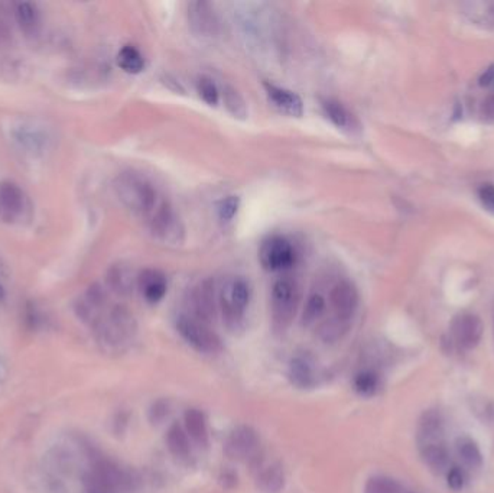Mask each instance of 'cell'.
Here are the masks:
<instances>
[{
	"mask_svg": "<svg viewBox=\"0 0 494 493\" xmlns=\"http://www.w3.org/2000/svg\"><path fill=\"white\" fill-rule=\"evenodd\" d=\"M120 202L148 226L151 235L165 245L184 242V226L172 207L152 180L143 174L127 171L114 182Z\"/></svg>",
	"mask_w": 494,
	"mask_h": 493,
	"instance_id": "6da1fadb",
	"label": "cell"
},
{
	"mask_svg": "<svg viewBox=\"0 0 494 493\" xmlns=\"http://www.w3.org/2000/svg\"><path fill=\"white\" fill-rule=\"evenodd\" d=\"M252 289L243 277L227 278L218 291V307L223 321L230 330H239L245 323L246 310L250 304Z\"/></svg>",
	"mask_w": 494,
	"mask_h": 493,
	"instance_id": "7a4b0ae2",
	"label": "cell"
},
{
	"mask_svg": "<svg viewBox=\"0 0 494 493\" xmlns=\"http://www.w3.org/2000/svg\"><path fill=\"white\" fill-rule=\"evenodd\" d=\"M95 335L107 350H120L136 335V321L124 306H114L107 318H98L94 323Z\"/></svg>",
	"mask_w": 494,
	"mask_h": 493,
	"instance_id": "3957f363",
	"label": "cell"
},
{
	"mask_svg": "<svg viewBox=\"0 0 494 493\" xmlns=\"http://www.w3.org/2000/svg\"><path fill=\"white\" fill-rule=\"evenodd\" d=\"M300 297V286L295 279L283 277L274 284L271 294V311L274 325L279 330H283L292 323L296 310H298Z\"/></svg>",
	"mask_w": 494,
	"mask_h": 493,
	"instance_id": "277c9868",
	"label": "cell"
},
{
	"mask_svg": "<svg viewBox=\"0 0 494 493\" xmlns=\"http://www.w3.org/2000/svg\"><path fill=\"white\" fill-rule=\"evenodd\" d=\"M84 483L93 493H117L130 487L131 479L109 460H95Z\"/></svg>",
	"mask_w": 494,
	"mask_h": 493,
	"instance_id": "5b68a950",
	"label": "cell"
},
{
	"mask_svg": "<svg viewBox=\"0 0 494 493\" xmlns=\"http://www.w3.org/2000/svg\"><path fill=\"white\" fill-rule=\"evenodd\" d=\"M177 330L181 337L200 353H218L223 349L221 339L213 332L208 324L199 321L191 315H180L177 320Z\"/></svg>",
	"mask_w": 494,
	"mask_h": 493,
	"instance_id": "8992f818",
	"label": "cell"
},
{
	"mask_svg": "<svg viewBox=\"0 0 494 493\" xmlns=\"http://www.w3.org/2000/svg\"><path fill=\"white\" fill-rule=\"evenodd\" d=\"M298 253L293 243L283 236H271L261 243L259 249V260L261 267L269 272H283L296 264Z\"/></svg>",
	"mask_w": 494,
	"mask_h": 493,
	"instance_id": "52a82bcc",
	"label": "cell"
},
{
	"mask_svg": "<svg viewBox=\"0 0 494 493\" xmlns=\"http://www.w3.org/2000/svg\"><path fill=\"white\" fill-rule=\"evenodd\" d=\"M328 304L331 307L334 318L350 324L358 308V291L348 279H339L329 289Z\"/></svg>",
	"mask_w": 494,
	"mask_h": 493,
	"instance_id": "ba28073f",
	"label": "cell"
},
{
	"mask_svg": "<svg viewBox=\"0 0 494 493\" xmlns=\"http://www.w3.org/2000/svg\"><path fill=\"white\" fill-rule=\"evenodd\" d=\"M260 440L257 433L249 425H239L225 440V454L239 462H257Z\"/></svg>",
	"mask_w": 494,
	"mask_h": 493,
	"instance_id": "9c48e42d",
	"label": "cell"
},
{
	"mask_svg": "<svg viewBox=\"0 0 494 493\" xmlns=\"http://www.w3.org/2000/svg\"><path fill=\"white\" fill-rule=\"evenodd\" d=\"M217 303L218 295L216 294V284L213 279H206L200 282V285L194 288L191 294V317L210 324L217 314Z\"/></svg>",
	"mask_w": 494,
	"mask_h": 493,
	"instance_id": "30bf717a",
	"label": "cell"
},
{
	"mask_svg": "<svg viewBox=\"0 0 494 493\" xmlns=\"http://www.w3.org/2000/svg\"><path fill=\"white\" fill-rule=\"evenodd\" d=\"M451 333L458 346L471 350L478 346L483 337V323L471 313L458 314L451 324Z\"/></svg>",
	"mask_w": 494,
	"mask_h": 493,
	"instance_id": "8fae6325",
	"label": "cell"
},
{
	"mask_svg": "<svg viewBox=\"0 0 494 493\" xmlns=\"http://www.w3.org/2000/svg\"><path fill=\"white\" fill-rule=\"evenodd\" d=\"M188 22L196 35L216 37L220 30L218 16L208 2L188 4Z\"/></svg>",
	"mask_w": 494,
	"mask_h": 493,
	"instance_id": "7c38bea8",
	"label": "cell"
},
{
	"mask_svg": "<svg viewBox=\"0 0 494 493\" xmlns=\"http://www.w3.org/2000/svg\"><path fill=\"white\" fill-rule=\"evenodd\" d=\"M13 141L29 153H44L51 141L47 129L34 123H22L13 129Z\"/></svg>",
	"mask_w": 494,
	"mask_h": 493,
	"instance_id": "4fadbf2b",
	"label": "cell"
},
{
	"mask_svg": "<svg viewBox=\"0 0 494 493\" xmlns=\"http://www.w3.org/2000/svg\"><path fill=\"white\" fill-rule=\"evenodd\" d=\"M288 376L292 385L300 389H311L317 385L315 361L310 354H296L290 359Z\"/></svg>",
	"mask_w": 494,
	"mask_h": 493,
	"instance_id": "5bb4252c",
	"label": "cell"
},
{
	"mask_svg": "<svg viewBox=\"0 0 494 493\" xmlns=\"http://www.w3.org/2000/svg\"><path fill=\"white\" fill-rule=\"evenodd\" d=\"M138 286L142 297L149 304L159 303L168 291L167 277L158 269H145L138 277Z\"/></svg>",
	"mask_w": 494,
	"mask_h": 493,
	"instance_id": "9a60e30c",
	"label": "cell"
},
{
	"mask_svg": "<svg viewBox=\"0 0 494 493\" xmlns=\"http://www.w3.org/2000/svg\"><path fill=\"white\" fill-rule=\"evenodd\" d=\"M444 436V419L440 411L428 410L425 411L418 424V441L419 447L426 444L442 443Z\"/></svg>",
	"mask_w": 494,
	"mask_h": 493,
	"instance_id": "2e32d148",
	"label": "cell"
},
{
	"mask_svg": "<svg viewBox=\"0 0 494 493\" xmlns=\"http://www.w3.org/2000/svg\"><path fill=\"white\" fill-rule=\"evenodd\" d=\"M265 88L269 100L276 109L293 117H301L304 115V103L298 94L274 84H265Z\"/></svg>",
	"mask_w": 494,
	"mask_h": 493,
	"instance_id": "e0dca14e",
	"label": "cell"
},
{
	"mask_svg": "<svg viewBox=\"0 0 494 493\" xmlns=\"http://www.w3.org/2000/svg\"><path fill=\"white\" fill-rule=\"evenodd\" d=\"M259 487L265 493H279L285 486V470L281 463H271L257 469Z\"/></svg>",
	"mask_w": 494,
	"mask_h": 493,
	"instance_id": "ac0fdd59",
	"label": "cell"
},
{
	"mask_svg": "<svg viewBox=\"0 0 494 493\" xmlns=\"http://www.w3.org/2000/svg\"><path fill=\"white\" fill-rule=\"evenodd\" d=\"M322 110L324 115L339 129L354 130L357 127L354 115L341 102L334 100V98H325V100H322Z\"/></svg>",
	"mask_w": 494,
	"mask_h": 493,
	"instance_id": "d6986e66",
	"label": "cell"
},
{
	"mask_svg": "<svg viewBox=\"0 0 494 493\" xmlns=\"http://www.w3.org/2000/svg\"><path fill=\"white\" fill-rule=\"evenodd\" d=\"M184 425L187 434L200 446H206L208 441L207 421L200 410L189 408L184 414Z\"/></svg>",
	"mask_w": 494,
	"mask_h": 493,
	"instance_id": "ffe728a7",
	"label": "cell"
},
{
	"mask_svg": "<svg viewBox=\"0 0 494 493\" xmlns=\"http://www.w3.org/2000/svg\"><path fill=\"white\" fill-rule=\"evenodd\" d=\"M421 457L425 462V465L434 472H444L449 463V454L448 450L442 443L435 444H426L419 447Z\"/></svg>",
	"mask_w": 494,
	"mask_h": 493,
	"instance_id": "44dd1931",
	"label": "cell"
},
{
	"mask_svg": "<svg viewBox=\"0 0 494 493\" xmlns=\"http://www.w3.org/2000/svg\"><path fill=\"white\" fill-rule=\"evenodd\" d=\"M167 446H168V450L171 451V454L177 458L184 460L189 456V453H191L189 439H188V434L181 424L174 422L170 427V430L167 433Z\"/></svg>",
	"mask_w": 494,
	"mask_h": 493,
	"instance_id": "7402d4cb",
	"label": "cell"
},
{
	"mask_svg": "<svg viewBox=\"0 0 494 493\" xmlns=\"http://www.w3.org/2000/svg\"><path fill=\"white\" fill-rule=\"evenodd\" d=\"M458 457L467 468L480 469L483 465V454L478 444L470 437H459L455 443Z\"/></svg>",
	"mask_w": 494,
	"mask_h": 493,
	"instance_id": "603a6c76",
	"label": "cell"
},
{
	"mask_svg": "<svg viewBox=\"0 0 494 493\" xmlns=\"http://www.w3.org/2000/svg\"><path fill=\"white\" fill-rule=\"evenodd\" d=\"M117 65L129 74H139L145 69V58L134 45H124L117 54Z\"/></svg>",
	"mask_w": 494,
	"mask_h": 493,
	"instance_id": "cb8c5ba5",
	"label": "cell"
},
{
	"mask_svg": "<svg viewBox=\"0 0 494 493\" xmlns=\"http://www.w3.org/2000/svg\"><path fill=\"white\" fill-rule=\"evenodd\" d=\"M23 194L22 190L11 181L0 182V207L11 214H16L22 210Z\"/></svg>",
	"mask_w": 494,
	"mask_h": 493,
	"instance_id": "d4e9b609",
	"label": "cell"
},
{
	"mask_svg": "<svg viewBox=\"0 0 494 493\" xmlns=\"http://www.w3.org/2000/svg\"><path fill=\"white\" fill-rule=\"evenodd\" d=\"M327 311V300L322 294L312 292L304 307L302 313V324L304 325H312L317 321H319Z\"/></svg>",
	"mask_w": 494,
	"mask_h": 493,
	"instance_id": "484cf974",
	"label": "cell"
},
{
	"mask_svg": "<svg viewBox=\"0 0 494 493\" xmlns=\"http://www.w3.org/2000/svg\"><path fill=\"white\" fill-rule=\"evenodd\" d=\"M350 324L343 323L334 317H328L318 327V336L325 343L339 342L347 332Z\"/></svg>",
	"mask_w": 494,
	"mask_h": 493,
	"instance_id": "4316f807",
	"label": "cell"
},
{
	"mask_svg": "<svg viewBox=\"0 0 494 493\" xmlns=\"http://www.w3.org/2000/svg\"><path fill=\"white\" fill-rule=\"evenodd\" d=\"M223 100L227 110L235 117L242 120L247 117V113H249L247 105L245 102V98L242 97V94L236 88H233L232 86H225L223 90Z\"/></svg>",
	"mask_w": 494,
	"mask_h": 493,
	"instance_id": "83f0119b",
	"label": "cell"
},
{
	"mask_svg": "<svg viewBox=\"0 0 494 493\" xmlns=\"http://www.w3.org/2000/svg\"><path fill=\"white\" fill-rule=\"evenodd\" d=\"M380 385L379 375L373 371H361L353 379L354 390L361 397H373Z\"/></svg>",
	"mask_w": 494,
	"mask_h": 493,
	"instance_id": "f1b7e54d",
	"label": "cell"
},
{
	"mask_svg": "<svg viewBox=\"0 0 494 493\" xmlns=\"http://www.w3.org/2000/svg\"><path fill=\"white\" fill-rule=\"evenodd\" d=\"M15 15L20 28L26 32V34L35 32L37 26L40 25V12L34 4H29V2L19 4L16 6Z\"/></svg>",
	"mask_w": 494,
	"mask_h": 493,
	"instance_id": "f546056e",
	"label": "cell"
},
{
	"mask_svg": "<svg viewBox=\"0 0 494 493\" xmlns=\"http://www.w3.org/2000/svg\"><path fill=\"white\" fill-rule=\"evenodd\" d=\"M107 282L110 288L119 295H129L131 289H134V279H131V275L126 269L119 267L110 269L107 275Z\"/></svg>",
	"mask_w": 494,
	"mask_h": 493,
	"instance_id": "4dcf8cb0",
	"label": "cell"
},
{
	"mask_svg": "<svg viewBox=\"0 0 494 493\" xmlns=\"http://www.w3.org/2000/svg\"><path fill=\"white\" fill-rule=\"evenodd\" d=\"M365 493H401V485L387 476H372L365 486Z\"/></svg>",
	"mask_w": 494,
	"mask_h": 493,
	"instance_id": "1f68e13d",
	"label": "cell"
},
{
	"mask_svg": "<svg viewBox=\"0 0 494 493\" xmlns=\"http://www.w3.org/2000/svg\"><path fill=\"white\" fill-rule=\"evenodd\" d=\"M196 91H199L200 97L207 105L216 106L218 103L220 93H218V88L211 79L200 77L199 80H196Z\"/></svg>",
	"mask_w": 494,
	"mask_h": 493,
	"instance_id": "d6a6232c",
	"label": "cell"
},
{
	"mask_svg": "<svg viewBox=\"0 0 494 493\" xmlns=\"http://www.w3.org/2000/svg\"><path fill=\"white\" fill-rule=\"evenodd\" d=\"M239 204H240L239 197H236V195H230V197H227V199H224V200L218 204V217H220L223 221H230V220H232V219L237 214Z\"/></svg>",
	"mask_w": 494,
	"mask_h": 493,
	"instance_id": "836d02e7",
	"label": "cell"
},
{
	"mask_svg": "<svg viewBox=\"0 0 494 493\" xmlns=\"http://www.w3.org/2000/svg\"><path fill=\"white\" fill-rule=\"evenodd\" d=\"M447 485L451 490H461L466 485V475L459 468H451L447 473Z\"/></svg>",
	"mask_w": 494,
	"mask_h": 493,
	"instance_id": "e575fe53",
	"label": "cell"
},
{
	"mask_svg": "<svg viewBox=\"0 0 494 493\" xmlns=\"http://www.w3.org/2000/svg\"><path fill=\"white\" fill-rule=\"evenodd\" d=\"M478 195H480V200L481 203L491 211H494V185L491 184H484L480 191H478Z\"/></svg>",
	"mask_w": 494,
	"mask_h": 493,
	"instance_id": "d590c367",
	"label": "cell"
},
{
	"mask_svg": "<svg viewBox=\"0 0 494 493\" xmlns=\"http://www.w3.org/2000/svg\"><path fill=\"white\" fill-rule=\"evenodd\" d=\"M12 38V32L9 26L0 19V45H6Z\"/></svg>",
	"mask_w": 494,
	"mask_h": 493,
	"instance_id": "8d00e7d4",
	"label": "cell"
},
{
	"mask_svg": "<svg viewBox=\"0 0 494 493\" xmlns=\"http://www.w3.org/2000/svg\"><path fill=\"white\" fill-rule=\"evenodd\" d=\"M5 379H6V368L4 366L2 361H0V385L4 383Z\"/></svg>",
	"mask_w": 494,
	"mask_h": 493,
	"instance_id": "74e56055",
	"label": "cell"
},
{
	"mask_svg": "<svg viewBox=\"0 0 494 493\" xmlns=\"http://www.w3.org/2000/svg\"><path fill=\"white\" fill-rule=\"evenodd\" d=\"M6 298V291L4 288V285L0 284V301H4Z\"/></svg>",
	"mask_w": 494,
	"mask_h": 493,
	"instance_id": "f35d334b",
	"label": "cell"
},
{
	"mask_svg": "<svg viewBox=\"0 0 494 493\" xmlns=\"http://www.w3.org/2000/svg\"><path fill=\"white\" fill-rule=\"evenodd\" d=\"M491 106H493V108H494V98H493V103H491Z\"/></svg>",
	"mask_w": 494,
	"mask_h": 493,
	"instance_id": "ab89813d",
	"label": "cell"
},
{
	"mask_svg": "<svg viewBox=\"0 0 494 493\" xmlns=\"http://www.w3.org/2000/svg\"><path fill=\"white\" fill-rule=\"evenodd\" d=\"M493 81H494V79H493Z\"/></svg>",
	"mask_w": 494,
	"mask_h": 493,
	"instance_id": "60d3db41",
	"label": "cell"
}]
</instances>
